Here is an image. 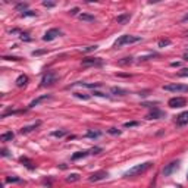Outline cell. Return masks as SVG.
<instances>
[{"mask_svg":"<svg viewBox=\"0 0 188 188\" xmlns=\"http://www.w3.org/2000/svg\"><path fill=\"white\" fill-rule=\"evenodd\" d=\"M22 18H27V16H37L35 12H32V11H27V12H24V14H21Z\"/></svg>","mask_w":188,"mask_h":188,"instance_id":"30","label":"cell"},{"mask_svg":"<svg viewBox=\"0 0 188 188\" xmlns=\"http://www.w3.org/2000/svg\"><path fill=\"white\" fill-rule=\"evenodd\" d=\"M109 174L106 171H99V172H94L88 179H90V182H97V181H102V179H105V178H108Z\"/></svg>","mask_w":188,"mask_h":188,"instance_id":"9","label":"cell"},{"mask_svg":"<svg viewBox=\"0 0 188 188\" xmlns=\"http://www.w3.org/2000/svg\"><path fill=\"white\" fill-rule=\"evenodd\" d=\"M19 160H21V163H24V165L27 166L28 169H31V171H32V169L35 168V166H34V163H32V162L29 160V159H27V157H21Z\"/></svg>","mask_w":188,"mask_h":188,"instance_id":"19","label":"cell"},{"mask_svg":"<svg viewBox=\"0 0 188 188\" xmlns=\"http://www.w3.org/2000/svg\"><path fill=\"white\" fill-rule=\"evenodd\" d=\"M88 154H90V151H87V150H84V151H77L75 154H72V160L82 159V157H85V156H88Z\"/></svg>","mask_w":188,"mask_h":188,"instance_id":"18","label":"cell"},{"mask_svg":"<svg viewBox=\"0 0 188 188\" xmlns=\"http://www.w3.org/2000/svg\"><path fill=\"white\" fill-rule=\"evenodd\" d=\"M100 151H102V148H100V147H94V148L90 150V153H93V154H99Z\"/></svg>","mask_w":188,"mask_h":188,"instance_id":"35","label":"cell"},{"mask_svg":"<svg viewBox=\"0 0 188 188\" xmlns=\"http://www.w3.org/2000/svg\"><path fill=\"white\" fill-rule=\"evenodd\" d=\"M15 134L12 132V131H9V132H5V134H2V137H0V141H3V143H6V141H12L14 140Z\"/></svg>","mask_w":188,"mask_h":188,"instance_id":"15","label":"cell"},{"mask_svg":"<svg viewBox=\"0 0 188 188\" xmlns=\"http://www.w3.org/2000/svg\"><path fill=\"white\" fill-rule=\"evenodd\" d=\"M27 82H28L27 75H19V77L16 78V85H18V87H24V85H27Z\"/></svg>","mask_w":188,"mask_h":188,"instance_id":"16","label":"cell"},{"mask_svg":"<svg viewBox=\"0 0 188 188\" xmlns=\"http://www.w3.org/2000/svg\"><path fill=\"white\" fill-rule=\"evenodd\" d=\"M43 53H46V50H37V52H32V56H40Z\"/></svg>","mask_w":188,"mask_h":188,"instance_id":"39","label":"cell"},{"mask_svg":"<svg viewBox=\"0 0 188 188\" xmlns=\"http://www.w3.org/2000/svg\"><path fill=\"white\" fill-rule=\"evenodd\" d=\"M100 135H102L100 131H88V132H87V137H88V138H99Z\"/></svg>","mask_w":188,"mask_h":188,"instance_id":"23","label":"cell"},{"mask_svg":"<svg viewBox=\"0 0 188 188\" xmlns=\"http://www.w3.org/2000/svg\"><path fill=\"white\" fill-rule=\"evenodd\" d=\"M75 96H77V97H78V99H82V100H88V99H90V96H87V94L75 93Z\"/></svg>","mask_w":188,"mask_h":188,"instance_id":"32","label":"cell"},{"mask_svg":"<svg viewBox=\"0 0 188 188\" xmlns=\"http://www.w3.org/2000/svg\"><path fill=\"white\" fill-rule=\"evenodd\" d=\"M80 19L81 21H87V22H96V16L90 14H81Z\"/></svg>","mask_w":188,"mask_h":188,"instance_id":"17","label":"cell"},{"mask_svg":"<svg viewBox=\"0 0 188 188\" xmlns=\"http://www.w3.org/2000/svg\"><path fill=\"white\" fill-rule=\"evenodd\" d=\"M138 125H140V122H137V121L125 122V123H123V126H125V128H132V126H138Z\"/></svg>","mask_w":188,"mask_h":188,"instance_id":"25","label":"cell"},{"mask_svg":"<svg viewBox=\"0 0 188 188\" xmlns=\"http://www.w3.org/2000/svg\"><path fill=\"white\" fill-rule=\"evenodd\" d=\"M43 6H46V8H53L54 3L53 2H43Z\"/></svg>","mask_w":188,"mask_h":188,"instance_id":"36","label":"cell"},{"mask_svg":"<svg viewBox=\"0 0 188 188\" xmlns=\"http://www.w3.org/2000/svg\"><path fill=\"white\" fill-rule=\"evenodd\" d=\"M187 35H188V32H187Z\"/></svg>","mask_w":188,"mask_h":188,"instance_id":"46","label":"cell"},{"mask_svg":"<svg viewBox=\"0 0 188 188\" xmlns=\"http://www.w3.org/2000/svg\"><path fill=\"white\" fill-rule=\"evenodd\" d=\"M56 81H57V74L53 72V71H49V72L43 77V80H41V87H49V85H53Z\"/></svg>","mask_w":188,"mask_h":188,"instance_id":"3","label":"cell"},{"mask_svg":"<svg viewBox=\"0 0 188 188\" xmlns=\"http://www.w3.org/2000/svg\"><path fill=\"white\" fill-rule=\"evenodd\" d=\"M66 134H68V131H65V129H60V131H54V132H52V135H53V137H57V138L65 137Z\"/></svg>","mask_w":188,"mask_h":188,"instance_id":"24","label":"cell"},{"mask_svg":"<svg viewBox=\"0 0 188 188\" xmlns=\"http://www.w3.org/2000/svg\"><path fill=\"white\" fill-rule=\"evenodd\" d=\"M41 125L40 121H35L34 123H31V125H28V126H24L22 129H21V134H28V132H31V131H34L35 128H38Z\"/></svg>","mask_w":188,"mask_h":188,"instance_id":"12","label":"cell"},{"mask_svg":"<svg viewBox=\"0 0 188 188\" xmlns=\"http://www.w3.org/2000/svg\"><path fill=\"white\" fill-rule=\"evenodd\" d=\"M66 181L68 182H77V181H80V175L78 174H71L66 178Z\"/></svg>","mask_w":188,"mask_h":188,"instance_id":"22","label":"cell"},{"mask_svg":"<svg viewBox=\"0 0 188 188\" xmlns=\"http://www.w3.org/2000/svg\"><path fill=\"white\" fill-rule=\"evenodd\" d=\"M166 116V113L163 112V110H160V109H153L150 113L147 115V119H162V118H165Z\"/></svg>","mask_w":188,"mask_h":188,"instance_id":"10","label":"cell"},{"mask_svg":"<svg viewBox=\"0 0 188 188\" xmlns=\"http://www.w3.org/2000/svg\"><path fill=\"white\" fill-rule=\"evenodd\" d=\"M176 188H181V187H176Z\"/></svg>","mask_w":188,"mask_h":188,"instance_id":"44","label":"cell"},{"mask_svg":"<svg viewBox=\"0 0 188 188\" xmlns=\"http://www.w3.org/2000/svg\"><path fill=\"white\" fill-rule=\"evenodd\" d=\"M163 90L165 91H174V93H185V91H188V85H184V84H168V85H163Z\"/></svg>","mask_w":188,"mask_h":188,"instance_id":"4","label":"cell"},{"mask_svg":"<svg viewBox=\"0 0 188 188\" xmlns=\"http://www.w3.org/2000/svg\"><path fill=\"white\" fill-rule=\"evenodd\" d=\"M78 12H80V9H78V8H74L72 11H69V14H71V15H77Z\"/></svg>","mask_w":188,"mask_h":188,"instance_id":"40","label":"cell"},{"mask_svg":"<svg viewBox=\"0 0 188 188\" xmlns=\"http://www.w3.org/2000/svg\"><path fill=\"white\" fill-rule=\"evenodd\" d=\"M6 182H21V179L16 178V176H8V178H6Z\"/></svg>","mask_w":188,"mask_h":188,"instance_id":"29","label":"cell"},{"mask_svg":"<svg viewBox=\"0 0 188 188\" xmlns=\"http://www.w3.org/2000/svg\"><path fill=\"white\" fill-rule=\"evenodd\" d=\"M81 65L82 66H102L103 60L100 57H85V59H82Z\"/></svg>","mask_w":188,"mask_h":188,"instance_id":"5","label":"cell"},{"mask_svg":"<svg viewBox=\"0 0 188 188\" xmlns=\"http://www.w3.org/2000/svg\"><path fill=\"white\" fill-rule=\"evenodd\" d=\"M3 59L5 60H21V57H18V56H3Z\"/></svg>","mask_w":188,"mask_h":188,"instance_id":"31","label":"cell"},{"mask_svg":"<svg viewBox=\"0 0 188 188\" xmlns=\"http://www.w3.org/2000/svg\"><path fill=\"white\" fill-rule=\"evenodd\" d=\"M50 99H52V96H50V94H44V96H41V97H38V99L32 100V102L29 103V108H35V106H38L40 103H43V102H47V100H50Z\"/></svg>","mask_w":188,"mask_h":188,"instance_id":"11","label":"cell"},{"mask_svg":"<svg viewBox=\"0 0 188 188\" xmlns=\"http://www.w3.org/2000/svg\"><path fill=\"white\" fill-rule=\"evenodd\" d=\"M27 9H28V3H18L16 5V11H19L21 14L27 12Z\"/></svg>","mask_w":188,"mask_h":188,"instance_id":"21","label":"cell"},{"mask_svg":"<svg viewBox=\"0 0 188 188\" xmlns=\"http://www.w3.org/2000/svg\"><path fill=\"white\" fill-rule=\"evenodd\" d=\"M62 32H60V29H57V28H52V29H49L46 34H44V37H43V41H52L54 40L56 37H59Z\"/></svg>","mask_w":188,"mask_h":188,"instance_id":"8","label":"cell"},{"mask_svg":"<svg viewBox=\"0 0 188 188\" xmlns=\"http://www.w3.org/2000/svg\"><path fill=\"white\" fill-rule=\"evenodd\" d=\"M181 21H182V22H187V21H188V14H187V15H184Z\"/></svg>","mask_w":188,"mask_h":188,"instance_id":"42","label":"cell"},{"mask_svg":"<svg viewBox=\"0 0 188 188\" xmlns=\"http://www.w3.org/2000/svg\"><path fill=\"white\" fill-rule=\"evenodd\" d=\"M21 40H24V41H31V37H28V34H21Z\"/></svg>","mask_w":188,"mask_h":188,"instance_id":"37","label":"cell"},{"mask_svg":"<svg viewBox=\"0 0 188 188\" xmlns=\"http://www.w3.org/2000/svg\"><path fill=\"white\" fill-rule=\"evenodd\" d=\"M176 123L178 125H185V123H188V112H182L178 118H176Z\"/></svg>","mask_w":188,"mask_h":188,"instance_id":"13","label":"cell"},{"mask_svg":"<svg viewBox=\"0 0 188 188\" xmlns=\"http://www.w3.org/2000/svg\"><path fill=\"white\" fill-rule=\"evenodd\" d=\"M129 19H131V15H129V14H122V15H118V18H116V22L123 25V24L129 22Z\"/></svg>","mask_w":188,"mask_h":188,"instance_id":"14","label":"cell"},{"mask_svg":"<svg viewBox=\"0 0 188 188\" xmlns=\"http://www.w3.org/2000/svg\"><path fill=\"white\" fill-rule=\"evenodd\" d=\"M171 44V40L169 38H162L159 40V47H166V46H169Z\"/></svg>","mask_w":188,"mask_h":188,"instance_id":"26","label":"cell"},{"mask_svg":"<svg viewBox=\"0 0 188 188\" xmlns=\"http://www.w3.org/2000/svg\"><path fill=\"white\" fill-rule=\"evenodd\" d=\"M179 168V160H174V162H171L169 165H166L165 168H163V175L165 176H169V175H172Z\"/></svg>","mask_w":188,"mask_h":188,"instance_id":"7","label":"cell"},{"mask_svg":"<svg viewBox=\"0 0 188 188\" xmlns=\"http://www.w3.org/2000/svg\"><path fill=\"white\" fill-rule=\"evenodd\" d=\"M109 132H110V134H113V135H119L121 134V131H119V129H116V128H110V129H109Z\"/></svg>","mask_w":188,"mask_h":188,"instance_id":"34","label":"cell"},{"mask_svg":"<svg viewBox=\"0 0 188 188\" xmlns=\"http://www.w3.org/2000/svg\"><path fill=\"white\" fill-rule=\"evenodd\" d=\"M151 162H144V163H140V165H135L134 168H131L129 171L125 172V176L126 178H134V176H140L141 174H144L147 169L151 168Z\"/></svg>","mask_w":188,"mask_h":188,"instance_id":"1","label":"cell"},{"mask_svg":"<svg viewBox=\"0 0 188 188\" xmlns=\"http://www.w3.org/2000/svg\"><path fill=\"white\" fill-rule=\"evenodd\" d=\"M112 93L116 94V96H125L128 91L123 90V88H119V87H113V88H112Z\"/></svg>","mask_w":188,"mask_h":188,"instance_id":"20","label":"cell"},{"mask_svg":"<svg viewBox=\"0 0 188 188\" xmlns=\"http://www.w3.org/2000/svg\"><path fill=\"white\" fill-rule=\"evenodd\" d=\"M187 179H188V175H187Z\"/></svg>","mask_w":188,"mask_h":188,"instance_id":"45","label":"cell"},{"mask_svg":"<svg viewBox=\"0 0 188 188\" xmlns=\"http://www.w3.org/2000/svg\"><path fill=\"white\" fill-rule=\"evenodd\" d=\"M178 77H181V78L188 77V68H185V69H181V71L178 72Z\"/></svg>","mask_w":188,"mask_h":188,"instance_id":"28","label":"cell"},{"mask_svg":"<svg viewBox=\"0 0 188 188\" xmlns=\"http://www.w3.org/2000/svg\"><path fill=\"white\" fill-rule=\"evenodd\" d=\"M2 156H5V157H8V156H9V151H8L6 148H3V150H2Z\"/></svg>","mask_w":188,"mask_h":188,"instance_id":"41","label":"cell"},{"mask_svg":"<svg viewBox=\"0 0 188 188\" xmlns=\"http://www.w3.org/2000/svg\"><path fill=\"white\" fill-rule=\"evenodd\" d=\"M97 47H99V46H96V44H94V46H88V47L84 49V52H93V50H96Z\"/></svg>","mask_w":188,"mask_h":188,"instance_id":"33","label":"cell"},{"mask_svg":"<svg viewBox=\"0 0 188 188\" xmlns=\"http://www.w3.org/2000/svg\"><path fill=\"white\" fill-rule=\"evenodd\" d=\"M168 105H169L171 108H174V109L184 108V106L187 105V100H185L184 97H172V99L168 102Z\"/></svg>","mask_w":188,"mask_h":188,"instance_id":"6","label":"cell"},{"mask_svg":"<svg viewBox=\"0 0 188 188\" xmlns=\"http://www.w3.org/2000/svg\"><path fill=\"white\" fill-rule=\"evenodd\" d=\"M184 59H185V60H188V54H185V56H184Z\"/></svg>","mask_w":188,"mask_h":188,"instance_id":"43","label":"cell"},{"mask_svg":"<svg viewBox=\"0 0 188 188\" xmlns=\"http://www.w3.org/2000/svg\"><path fill=\"white\" fill-rule=\"evenodd\" d=\"M128 63H132V57H125L119 60V65H128Z\"/></svg>","mask_w":188,"mask_h":188,"instance_id":"27","label":"cell"},{"mask_svg":"<svg viewBox=\"0 0 188 188\" xmlns=\"http://www.w3.org/2000/svg\"><path fill=\"white\" fill-rule=\"evenodd\" d=\"M141 40L140 37H135V35H121L118 40L115 41V47L118 49V47H122V46H125V44H132V43H138V41Z\"/></svg>","mask_w":188,"mask_h":188,"instance_id":"2","label":"cell"},{"mask_svg":"<svg viewBox=\"0 0 188 188\" xmlns=\"http://www.w3.org/2000/svg\"><path fill=\"white\" fill-rule=\"evenodd\" d=\"M94 96H99V97H108V94H105V93H100V91H94Z\"/></svg>","mask_w":188,"mask_h":188,"instance_id":"38","label":"cell"}]
</instances>
